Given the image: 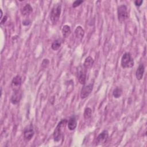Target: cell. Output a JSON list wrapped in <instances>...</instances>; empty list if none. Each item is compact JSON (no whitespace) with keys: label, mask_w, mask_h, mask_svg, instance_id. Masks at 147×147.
Masks as SVG:
<instances>
[{"label":"cell","mask_w":147,"mask_h":147,"mask_svg":"<svg viewBox=\"0 0 147 147\" xmlns=\"http://www.w3.org/2000/svg\"><path fill=\"white\" fill-rule=\"evenodd\" d=\"M61 11V5L60 3L56 4L52 8L50 13V20L53 24H56L59 21Z\"/></svg>","instance_id":"1"},{"label":"cell","mask_w":147,"mask_h":147,"mask_svg":"<svg viewBox=\"0 0 147 147\" xmlns=\"http://www.w3.org/2000/svg\"><path fill=\"white\" fill-rule=\"evenodd\" d=\"M92 115V110L91 108L90 107H86L84 109V114H83V116L85 119H89Z\"/></svg>","instance_id":"18"},{"label":"cell","mask_w":147,"mask_h":147,"mask_svg":"<svg viewBox=\"0 0 147 147\" xmlns=\"http://www.w3.org/2000/svg\"><path fill=\"white\" fill-rule=\"evenodd\" d=\"M144 72H145V67L143 64H140L138 67L136 72V76L137 80H140L142 79Z\"/></svg>","instance_id":"11"},{"label":"cell","mask_w":147,"mask_h":147,"mask_svg":"<svg viewBox=\"0 0 147 147\" xmlns=\"http://www.w3.org/2000/svg\"><path fill=\"white\" fill-rule=\"evenodd\" d=\"M142 2H143V1H142V0H140V1L137 0V1H134V5H135L136 6L139 7V6H140L142 5Z\"/></svg>","instance_id":"21"},{"label":"cell","mask_w":147,"mask_h":147,"mask_svg":"<svg viewBox=\"0 0 147 147\" xmlns=\"http://www.w3.org/2000/svg\"><path fill=\"white\" fill-rule=\"evenodd\" d=\"M7 16H5L3 17V18L1 20V24L2 25V24H4V23L6 22V21L7 20Z\"/></svg>","instance_id":"22"},{"label":"cell","mask_w":147,"mask_h":147,"mask_svg":"<svg viewBox=\"0 0 147 147\" xmlns=\"http://www.w3.org/2000/svg\"><path fill=\"white\" fill-rule=\"evenodd\" d=\"M75 34L78 40H82L84 36V30L82 26H78L75 30Z\"/></svg>","instance_id":"13"},{"label":"cell","mask_w":147,"mask_h":147,"mask_svg":"<svg viewBox=\"0 0 147 147\" xmlns=\"http://www.w3.org/2000/svg\"><path fill=\"white\" fill-rule=\"evenodd\" d=\"M34 134V131L32 125L27 126L24 130V137L26 141H30Z\"/></svg>","instance_id":"9"},{"label":"cell","mask_w":147,"mask_h":147,"mask_svg":"<svg viewBox=\"0 0 147 147\" xmlns=\"http://www.w3.org/2000/svg\"><path fill=\"white\" fill-rule=\"evenodd\" d=\"M123 91L121 87H116L113 91V95L115 98H119L121 96Z\"/></svg>","instance_id":"17"},{"label":"cell","mask_w":147,"mask_h":147,"mask_svg":"<svg viewBox=\"0 0 147 147\" xmlns=\"http://www.w3.org/2000/svg\"><path fill=\"white\" fill-rule=\"evenodd\" d=\"M30 23V21H29V20H25V21H24L23 22H22V24L24 25H28Z\"/></svg>","instance_id":"23"},{"label":"cell","mask_w":147,"mask_h":147,"mask_svg":"<svg viewBox=\"0 0 147 147\" xmlns=\"http://www.w3.org/2000/svg\"><path fill=\"white\" fill-rule=\"evenodd\" d=\"M67 126L69 130L72 131L76 129L77 126V119L75 116H72L69 118V121H68Z\"/></svg>","instance_id":"12"},{"label":"cell","mask_w":147,"mask_h":147,"mask_svg":"<svg viewBox=\"0 0 147 147\" xmlns=\"http://www.w3.org/2000/svg\"><path fill=\"white\" fill-rule=\"evenodd\" d=\"M21 83L22 79L20 75H17L13 78L11 82V87L13 92L20 90Z\"/></svg>","instance_id":"6"},{"label":"cell","mask_w":147,"mask_h":147,"mask_svg":"<svg viewBox=\"0 0 147 147\" xmlns=\"http://www.w3.org/2000/svg\"><path fill=\"white\" fill-rule=\"evenodd\" d=\"M22 97V92L21 90L14 91L10 98V102L13 105H17L19 103Z\"/></svg>","instance_id":"10"},{"label":"cell","mask_w":147,"mask_h":147,"mask_svg":"<svg viewBox=\"0 0 147 147\" xmlns=\"http://www.w3.org/2000/svg\"><path fill=\"white\" fill-rule=\"evenodd\" d=\"M109 138V133L107 130L102 131L96 137V145H100L105 144Z\"/></svg>","instance_id":"7"},{"label":"cell","mask_w":147,"mask_h":147,"mask_svg":"<svg viewBox=\"0 0 147 147\" xmlns=\"http://www.w3.org/2000/svg\"><path fill=\"white\" fill-rule=\"evenodd\" d=\"M0 11H1V17H0V19L1 20L2 18V15H3V12H2V9H0Z\"/></svg>","instance_id":"24"},{"label":"cell","mask_w":147,"mask_h":147,"mask_svg":"<svg viewBox=\"0 0 147 147\" xmlns=\"http://www.w3.org/2000/svg\"><path fill=\"white\" fill-rule=\"evenodd\" d=\"M93 89V84L90 83L87 85H84L80 91L81 99H85L91 94Z\"/></svg>","instance_id":"8"},{"label":"cell","mask_w":147,"mask_h":147,"mask_svg":"<svg viewBox=\"0 0 147 147\" xmlns=\"http://www.w3.org/2000/svg\"><path fill=\"white\" fill-rule=\"evenodd\" d=\"M61 46V41L60 40H56L53 42L51 45V48L54 51L58 50Z\"/></svg>","instance_id":"19"},{"label":"cell","mask_w":147,"mask_h":147,"mask_svg":"<svg viewBox=\"0 0 147 147\" xmlns=\"http://www.w3.org/2000/svg\"><path fill=\"white\" fill-rule=\"evenodd\" d=\"M118 19L120 23H123L128 18L127 9L126 5H121L117 8Z\"/></svg>","instance_id":"4"},{"label":"cell","mask_w":147,"mask_h":147,"mask_svg":"<svg viewBox=\"0 0 147 147\" xmlns=\"http://www.w3.org/2000/svg\"><path fill=\"white\" fill-rule=\"evenodd\" d=\"M71 32V28L69 25H65L63 26L62 29H61V32H62V35L64 37H68L70 34Z\"/></svg>","instance_id":"16"},{"label":"cell","mask_w":147,"mask_h":147,"mask_svg":"<svg viewBox=\"0 0 147 147\" xmlns=\"http://www.w3.org/2000/svg\"><path fill=\"white\" fill-rule=\"evenodd\" d=\"M86 69L83 67V65H80L77 68L76 74L77 78L79 82L81 84H84L86 79Z\"/></svg>","instance_id":"5"},{"label":"cell","mask_w":147,"mask_h":147,"mask_svg":"<svg viewBox=\"0 0 147 147\" xmlns=\"http://www.w3.org/2000/svg\"><path fill=\"white\" fill-rule=\"evenodd\" d=\"M67 121L66 119H61L57 124L56 127L55 128L54 132H53V140L55 142H59L60 141L61 138L63 137V133H62V128L63 127H65V125L67 123Z\"/></svg>","instance_id":"3"},{"label":"cell","mask_w":147,"mask_h":147,"mask_svg":"<svg viewBox=\"0 0 147 147\" xmlns=\"http://www.w3.org/2000/svg\"><path fill=\"white\" fill-rule=\"evenodd\" d=\"M83 2V1H82V0L75 1L72 3V7H76L78 6H79L80 5H81V3H82Z\"/></svg>","instance_id":"20"},{"label":"cell","mask_w":147,"mask_h":147,"mask_svg":"<svg viewBox=\"0 0 147 147\" xmlns=\"http://www.w3.org/2000/svg\"><path fill=\"white\" fill-rule=\"evenodd\" d=\"M94 60L91 56H88L84 60V62L83 63V67L86 69H89L92 67L93 64H94Z\"/></svg>","instance_id":"15"},{"label":"cell","mask_w":147,"mask_h":147,"mask_svg":"<svg viewBox=\"0 0 147 147\" xmlns=\"http://www.w3.org/2000/svg\"><path fill=\"white\" fill-rule=\"evenodd\" d=\"M33 11V8L29 3L26 4L21 10V13L24 16H27L29 15Z\"/></svg>","instance_id":"14"},{"label":"cell","mask_w":147,"mask_h":147,"mask_svg":"<svg viewBox=\"0 0 147 147\" xmlns=\"http://www.w3.org/2000/svg\"><path fill=\"white\" fill-rule=\"evenodd\" d=\"M134 59L130 53H125L121 60V65L123 68H130L134 66Z\"/></svg>","instance_id":"2"}]
</instances>
